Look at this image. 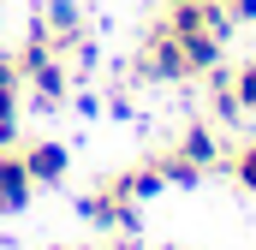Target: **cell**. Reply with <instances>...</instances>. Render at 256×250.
I'll return each mask as SVG.
<instances>
[{"instance_id":"obj_1","label":"cell","mask_w":256,"mask_h":250,"mask_svg":"<svg viewBox=\"0 0 256 250\" xmlns=\"http://www.w3.org/2000/svg\"><path fill=\"white\" fill-rule=\"evenodd\" d=\"M131 72L143 78V84H191V66H185V42L155 18L149 30H143V42H137V60Z\"/></svg>"},{"instance_id":"obj_2","label":"cell","mask_w":256,"mask_h":250,"mask_svg":"<svg viewBox=\"0 0 256 250\" xmlns=\"http://www.w3.org/2000/svg\"><path fill=\"white\" fill-rule=\"evenodd\" d=\"M42 24H48V42H54V54H60L66 66L90 60V18H84L78 0H48V6H42Z\"/></svg>"},{"instance_id":"obj_3","label":"cell","mask_w":256,"mask_h":250,"mask_svg":"<svg viewBox=\"0 0 256 250\" xmlns=\"http://www.w3.org/2000/svg\"><path fill=\"white\" fill-rule=\"evenodd\" d=\"M78 208H84V220H90L96 232H126V238H137V226H143V202L120 196L114 185H96Z\"/></svg>"},{"instance_id":"obj_4","label":"cell","mask_w":256,"mask_h":250,"mask_svg":"<svg viewBox=\"0 0 256 250\" xmlns=\"http://www.w3.org/2000/svg\"><path fill=\"white\" fill-rule=\"evenodd\" d=\"M18 155H24V167H30L36 190H60L66 173H72V149H66L60 137H24Z\"/></svg>"},{"instance_id":"obj_5","label":"cell","mask_w":256,"mask_h":250,"mask_svg":"<svg viewBox=\"0 0 256 250\" xmlns=\"http://www.w3.org/2000/svg\"><path fill=\"white\" fill-rule=\"evenodd\" d=\"M30 196H36V179H30V167L12 143V149H0V214H24Z\"/></svg>"},{"instance_id":"obj_6","label":"cell","mask_w":256,"mask_h":250,"mask_svg":"<svg viewBox=\"0 0 256 250\" xmlns=\"http://www.w3.org/2000/svg\"><path fill=\"white\" fill-rule=\"evenodd\" d=\"M173 149H179L191 167H202V173H214V167L226 161V143H220V131H214V125H202V120L185 125V137H179Z\"/></svg>"},{"instance_id":"obj_7","label":"cell","mask_w":256,"mask_h":250,"mask_svg":"<svg viewBox=\"0 0 256 250\" xmlns=\"http://www.w3.org/2000/svg\"><path fill=\"white\" fill-rule=\"evenodd\" d=\"M226 173H232V185L244 190V196H256V137H244L238 149H226V161H220Z\"/></svg>"},{"instance_id":"obj_8","label":"cell","mask_w":256,"mask_h":250,"mask_svg":"<svg viewBox=\"0 0 256 250\" xmlns=\"http://www.w3.org/2000/svg\"><path fill=\"white\" fill-rule=\"evenodd\" d=\"M18 84H0V149H12V143H24V131H18Z\"/></svg>"},{"instance_id":"obj_9","label":"cell","mask_w":256,"mask_h":250,"mask_svg":"<svg viewBox=\"0 0 256 250\" xmlns=\"http://www.w3.org/2000/svg\"><path fill=\"white\" fill-rule=\"evenodd\" d=\"M155 167H161V179H167V185H196V179H208V173L191 167L179 149H161V155H155Z\"/></svg>"},{"instance_id":"obj_10","label":"cell","mask_w":256,"mask_h":250,"mask_svg":"<svg viewBox=\"0 0 256 250\" xmlns=\"http://www.w3.org/2000/svg\"><path fill=\"white\" fill-rule=\"evenodd\" d=\"M232 96H238L244 120H256V60H244L238 72H232Z\"/></svg>"},{"instance_id":"obj_11","label":"cell","mask_w":256,"mask_h":250,"mask_svg":"<svg viewBox=\"0 0 256 250\" xmlns=\"http://www.w3.org/2000/svg\"><path fill=\"white\" fill-rule=\"evenodd\" d=\"M232 24H256V0H220Z\"/></svg>"},{"instance_id":"obj_12","label":"cell","mask_w":256,"mask_h":250,"mask_svg":"<svg viewBox=\"0 0 256 250\" xmlns=\"http://www.w3.org/2000/svg\"><path fill=\"white\" fill-rule=\"evenodd\" d=\"M161 6H196V0H161Z\"/></svg>"},{"instance_id":"obj_13","label":"cell","mask_w":256,"mask_h":250,"mask_svg":"<svg viewBox=\"0 0 256 250\" xmlns=\"http://www.w3.org/2000/svg\"><path fill=\"white\" fill-rule=\"evenodd\" d=\"M54 250H66V244H54Z\"/></svg>"}]
</instances>
